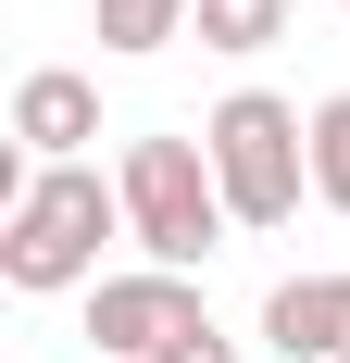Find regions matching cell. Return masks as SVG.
<instances>
[{"mask_svg": "<svg viewBox=\"0 0 350 363\" xmlns=\"http://www.w3.org/2000/svg\"><path fill=\"white\" fill-rule=\"evenodd\" d=\"M101 238H125V188H101L88 163H38L26 201H0V276L26 301L101 289Z\"/></svg>", "mask_w": 350, "mask_h": 363, "instance_id": "1", "label": "cell"}, {"mask_svg": "<svg viewBox=\"0 0 350 363\" xmlns=\"http://www.w3.org/2000/svg\"><path fill=\"white\" fill-rule=\"evenodd\" d=\"M201 150H213V188H225V213L263 238V225L300 213V188H313V113L276 101V88H225L201 113Z\"/></svg>", "mask_w": 350, "mask_h": 363, "instance_id": "2", "label": "cell"}, {"mask_svg": "<svg viewBox=\"0 0 350 363\" xmlns=\"http://www.w3.org/2000/svg\"><path fill=\"white\" fill-rule=\"evenodd\" d=\"M125 238H138L163 276H188V263H213L225 251V188H213V150L201 138H125Z\"/></svg>", "mask_w": 350, "mask_h": 363, "instance_id": "3", "label": "cell"}, {"mask_svg": "<svg viewBox=\"0 0 350 363\" xmlns=\"http://www.w3.org/2000/svg\"><path fill=\"white\" fill-rule=\"evenodd\" d=\"M201 326H213L201 289H188V276H163V263H138V276H101V289H88V338H101L88 363H175Z\"/></svg>", "mask_w": 350, "mask_h": 363, "instance_id": "4", "label": "cell"}, {"mask_svg": "<svg viewBox=\"0 0 350 363\" xmlns=\"http://www.w3.org/2000/svg\"><path fill=\"white\" fill-rule=\"evenodd\" d=\"M88 138H101V88L63 63H38L26 88H13V150L26 163H88Z\"/></svg>", "mask_w": 350, "mask_h": 363, "instance_id": "5", "label": "cell"}, {"mask_svg": "<svg viewBox=\"0 0 350 363\" xmlns=\"http://www.w3.org/2000/svg\"><path fill=\"white\" fill-rule=\"evenodd\" d=\"M263 351L276 363H350V276H288L263 301Z\"/></svg>", "mask_w": 350, "mask_h": 363, "instance_id": "6", "label": "cell"}, {"mask_svg": "<svg viewBox=\"0 0 350 363\" xmlns=\"http://www.w3.org/2000/svg\"><path fill=\"white\" fill-rule=\"evenodd\" d=\"M188 13H201V0H88L101 50H125V63H138V50H163V38H188Z\"/></svg>", "mask_w": 350, "mask_h": 363, "instance_id": "7", "label": "cell"}, {"mask_svg": "<svg viewBox=\"0 0 350 363\" xmlns=\"http://www.w3.org/2000/svg\"><path fill=\"white\" fill-rule=\"evenodd\" d=\"M188 26H201V50H276L288 38V0H201V13H188Z\"/></svg>", "mask_w": 350, "mask_h": 363, "instance_id": "8", "label": "cell"}, {"mask_svg": "<svg viewBox=\"0 0 350 363\" xmlns=\"http://www.w3.org/2000/svg\"><path fill=\"white\" fill-rule=\"evenodd\" d=\"M313 201H325V213H350V88H338V101H313Z\"/></svg>", "mask_w": 350, "mask_h": 363, "instance_id": "9", "label": "cell"}, {"mask_svg": "<svg viewBox=\"0 0 350 363\" xmlns=\"http://www.w3.org/2000/svg\"><path fill=\"white\" fill-rule=\"evenodd\" d=\"M175 363H238V338H225V326H201V338H188Z\"/></svg>", "mask_w": 350, "mask_h": 363, "instance_id": "10", "label": "cell"}]
</instances>
